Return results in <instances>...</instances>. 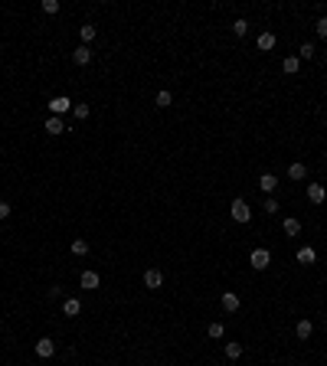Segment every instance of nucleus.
Segmentation results:
<instances>
[{"instance_id":"nucleus-1","label":"nucleus","mask_w":327,"mask_h":366,"mask_svg":"<svg viewBox=\"0 0 327 366\" xmlns=\"http://www.w3.org/2000/svg\"><path fill=\"white\" fill-rule=\"evenodd\" d=\"M229 216H232L236 222H252V209H249V203H246L242 196L229 203Z\"/></svg>"},{"instance_id":"nucleus-2","label":"nucleus","mask_w":327,"mask_h":366,"mask_svg":"<svg viewBox=\"0 0 327 366\" xmlns=\"http://www.w3.org/2000/svg\"><path fill=\"white\" fill-rule=\"evenodd\" d=\"M249 265H252L255 271H265L268 265H271V252H268V248H255V252L249 255Z\"/></svg>"},{"instance_id":"nucleus-3","label":"nucleus","mask_w":327,"mask_h":366,"mask_svg":"<svg viewBox=\"0 0 327 366\" xmlns=\"http://www.w3.org/2000/svg\"><path fill=\"white\" fill-rule=\"evenodd\" d=\"M49 111L56 115V118H62L66 111H72V102H69V95H56V98H49Z\"/></svg>"},{"instance_id":"nucleus-4","label":"nucleus","mask_w":327,"mask_h":366,"mask_svg":"<svg viewBox=\"0 0 327 366\" xmlns=\"http://www.w3.org/2000/svg\"><path fill=\"white\" fill-rule=\"evenodd\" d=\"M144 288H151V291L164 288V271H160V268H147V271H144Z\"/></svg>"},{"instance_id":"nucleus-5","label":"nucleus","mask_w":327,"mask_h":366,"mask_svg":"<svg viewBox=\"0 0 327 366\" xmlns=\"http://www.w3.org/2000/svg\"><path fill=\"white\" fill-rule=\"evenodd\" d=\"M79 285L85 288V291H95V288L102 285V278H98V271H82V275H79Z\"/></svg>"},{"instance_id":"nucleus-6","label":"nucleus","mask_w":327,"mask_h":366,"mask_svg":"<svg viewBox=\"0 0 327 366\" xmlns=\"http://www.w3.org/2000/svg\"><path fill=\"white\" fill-rule=\"evenodd\" d=\"M52 353H56V344H52L49 337H40V340H36V356H43V360H49Z\"/></svg>"},{"instance_id":"nucleus-7","label":"nucleus","mask_w":327,"mask_h":366,"mask_svg":"<svg viewBox=\"0 0 327 366\" xmlns=\"http://www.w3.org/2000/svg\"><path fill=\"white\" fill-rule=\"evenodd\" d=\"M275 186H278V177H275V174H262V177H259V190L265 193V196L275 193Z\"/></svg>"},{"instance_id":"nucleus-8","label":"nucleus","mask_w":327,"mask_h":366,"mask_svg":"<svg viewBox=\"0 0 327 366\" xmlns=\"http://www.w3.org/2000/svg\"><path fill=\"white\" fill-rule=\"evenodd\" d=\"M308 200H311V203H324V200H327L324 183H308Z\"/></svg>"},{"instance_id":"nucleus-9","label":"nucleus","mask_w":327,"mask_h":366,"mask_svg":"<svg viewBox=\"0 0 327 366\" xmlns=\"http://www.w3.org/2000/svg\"><path fill=\"white\" fill-rule=\"evenodd\" d=\"M311 333H314V324L311 321H298L294 324V337L298 340H311Z\"/></svg>"},{"instance_id":"nucleus-10","label":"nucleus","mask_w":327,"mask_h":366,"mask_svg":"<svg viewBox=\"0 0 327 366\" xmlns=\"http://www.w3.org/2000/svg\"><path fill=\"white\" fill-rule=\"evenodd\" d=\"M72 62H75V66H89V62H92V49H89V46H79V49L72 52Z\"/></svg>"},{"instance_id":"nucleus-11","label":"nucleus","mask_w":327,"mask_h":366,"mask_svg":"<svg viewBox=\"0 0 327 366\" xmlns=\"http://www.w3.org/2000/svg\"><path fill=\"white\" fill-rule=\"evenodd\" d=\"M275 43H278V40H275V33H262L259 40H255V46H259L262 52H271V49H275Z\"/></svg>"},{"instance_id":"nucleus-12","label":"nucleus","mask_w":327,"mask_h":366,"mask_svg":"<svg viewBox=\"0 0 327 366\" xmlns=\"http://www.w3.org/2000/svg\"><path fill=\"white\" fill-rule=\"evenodd\" d=\"M223 311H229V314H236V311H239V294L226 291V294H223Z\"/></svg>"},{"instance_id":"nucleus-13","label":"nucleus","mask_w":327,"mask_h":366,"mask_svg":"<svg viewBox=\"0 0 327 366\" xmlns=\"http://www.w3.org/2000/svg\"><path fill=\"white\" fill-rule=\"evenodd\" d=\"M288 177H291V180H305V177H308V167H305L301 160H294L291 167H288Z\"/></svg>"},{"instance_id":"nucleus-14","label":"nucleus","mask_w":327,"mask_h":366,"mask_svg":"<svg viewBox=\"0 0 327 366\" xmlns=\"http://www.w3.org/2000/svg\"><path fill=\"white\" fill-rule=\"evenodd\" d=\"M95 33H98V30L92 26V23H85V26H79V40H82V46H89L92 40H95Z\"/></svg>"},{"instance_id":"nucleus-15","label":"nucleus","mask_w":327,"mask_h":366,"mask_svg":"<svg viewBox=\"0 0 327 366\" xmlns=\"http://www.w3.org/2000/svg\"><path fill=\"white\" fill-rule=\"evenodd\" d=\"M314 259H317V252L311 245H305V248H298V262L301 265H314Z\"/></svg>"},{"instance_id":"nucleus-16","label":"nucleus","mask_w":327,"mask_h":366,"mask_svg":"<svg viewBox=\"0 0 327 366\" xmlns=\"http://www.w3.org/2000/svg\"><path fill=\"white\" fill-rule=\"evenodd\" d=\"M62 131H66V124H62V118H56V115H52V118L46 121V134H62Z\"/></svg>"},{"instance_id":"nucleus-17","label":"nucleus","mask_w":327,"mask_h":366,"mask_svg":"<svg viewBox=\"0 0 327 366\" xmlns=\"http://www.w3.org/2000/svg\"><path fill=\"white\" fill-rule=\"evenodd\" d=\"M282 229L288 232V236H301V222L294 219V216H288V219L282 222Z\"/></svg>"},{"instance_id":"nucleus-18","label":"nucleus","mask_w":327,"mask_h":366,"mask_svg":"<svg viewBox=\"0 0 327 366\" xmlns=\"http://www.w3.org/2000/svg\"><path fill=\"white\" fill-rule=\"evenodd\" d=\"M79 311H82V304H79V298H69L66 304H62V314H66V317H75V314H79Z\"/></svg>"},{"instance_id":"nucleus-19","label":"nucleus","mask_w":327,"mask_h":366,"mask_svg":"<svg viewBox=\"0 0 327 366\" xmlns=\"http://www.w3.org/2000/svg\"><path fill=\"white\" fill-rule=\"evenodd\" d=\"M282 69H285L288 75H298V69H301V59H298V56H288V59L282 62Z\"/></svg>"},{"instance_id":"nucleus-20","label":"nucleus","mask_w":327,"mask_h":366,"mask_svg":"<svg viewBox=\"0 0 327 366\" xmlns=\"http://www.w3.org/2000/svg\"><path fill=\"white\" fill-rule=\"evenodd\" d=\"M170 102H174V95H170L167 89H160L157 98H154V105H157V108H170Z\"/></svg>"},{"instance_id":"nucleus-21","label":"nucleus","mask_w":327,"mask_h":366,"mask_svg":"<svg viewBox=\"0 0 327 366\" xmlns=\"http://www.w3.org/2000/svg\"><path fill=\"white\" fill-rule=\"evenodd\" d=\"M226 356H229V360H239V356H242V344L229 340V344H226Z\"/></svg>"},{"instance_id":"nucleus-22","label":"nucleus","mask_w":327,"mask_h":366,"mask_svg":"<svg viewBox=\"0 0 327 366\" xmlns=\"http://www.w3.org/2000/svg\"><path fill=\"white\" fill-rule=\"evenodd\" d=\"M314 56H317L314 43H305V46H301V49H298V59H301V62H305V59H314Z\"/></svg>"},{"instance_id":"nucleus-23","label":"nucleus","mask_w":327,"mask_h":366,"mask_svg":"<svg viewBox=\"0 0 327 366\" xmlns=\"http://www.w3.org/2000/svg\"><path fill=\"white\" fill-rule=\"evenodd\" d=\"M206 333H209V337H213V340H220V337H223V333H226V327H223L220 321H213V324H209V327H206Z\"/></svg>"},{"instance_id":"nucleus-24","label":"nucleus","mask_w":327,"mask_h":366,"mask_svg":"<svg viewBox=\"0 0 327 366\" xmlns=\"http://www.w3.org/2000/svg\"><path fill=\"white\" fill-rule=\"evenodd\" d=\"M89 111H92V108L85 105V102H82V105H72V115H75L79 121H85V118H89Z\"/></svg>"},{"instance_id":"nucleus-25","label":"nucleus","mask_w":327,"mask_h":366,"mask_svg":"<svg viewBox=\"0 0 327 366\" xmlns=\"http://www.w3.org/2000/svg\"><path fill=\"white\" fill-rule=\"evenodd\" d=\"M72 255H89V242H85V239H75L72 242Z\"/></svg>"},{"instance_id":"nucleus-26","label":"nucleus","mask_w":327,"mask_h":366,"mask_svg":"<svg viewBox=\"0 0 327 366\" xmlns=\"http://www.w3.org/2000/svg\"><path fill=\"white\" fill-rule=\"evenodd\" d=\"M262 209H265L268 216H271V213H278V200H275V196H265V203H262Z\"/></svg>"},{"instance_id":"nucleus-27","label":"nucleus","mask_w":327,"mask_h":366,"mask_svg":"<svg viewBox=\"0 0 327 366\" xmlns=\"http://www.w3.org/2000/svg\"><path fill=\"white\" fill-rule=\"evenodd\" d=\"M232 33H236V36H246V33H249V23H246V20H236V23H232Z\"/></svg>"},{"instance_id":"nucleus-28","label":"nucleus","mask_w":327,"mask_h":366,"mask_svg":"<svg viewBox=\"0 0 327 366\" xmlns=\"http://www.w3.org/2000/svg\"><path fill=\"white\" fill-rule=\"evenodd\" d=\"M43 10L46 13H59V0H43Z\"/></svg>"},{"instance_id":"nucleus-29","label":"nucleus","mask_w":327,"mask_h":366,"mask_svg":"<svg viewBox=\"0 0 327 366\" xmlns=\"http://www.w3.org/2000/svg\"><path fill=\"white\" fill-rule=\"evenodd\" d=\"M317 36H324V40H327V17H321V20H317Z\"/></svg>"},{"instance_id":"nucleus-30","label":"nucleus","mask_w":327,"mask_h":366,"mask_svg":"<svg viewBox=\"0 0 327 366\" xmlns=\"http://www.w3.org/2000/svg\"><path fill=\"white\" fill-rule=\"evenodd\" d=\"M7 216H10V203H4V200H0V222H4Z\"/></svg>"}]
</instances>
